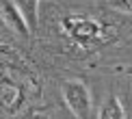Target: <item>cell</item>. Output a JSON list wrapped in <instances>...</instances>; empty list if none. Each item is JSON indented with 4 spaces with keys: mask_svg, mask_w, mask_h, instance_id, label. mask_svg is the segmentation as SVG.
Returning <instances> with one entry per match:
<instances>
[{
    "mask_svg": "<svg viewBox=\"0 0 132 119\" xmlns=\"http://www.w3.org/2000/svg\"><path fill=\"white\" fill-rule=\"evenodd\" d=\"M63 30L76 43H82V46L106 43L108 37L115 35L104 22L87 18V15H67V18H63Z\"/></svg>",
    "mask_w": 132,
    "mask_h": 119,
    "instance_id": "6da1fadb",
    "label": "cell"
},
{
    "mask_svg": "<svg viewBox=\"0 0 132 119\" xmlns=\"http://www.w3.org/2000/svg\"><path fill=\"white\" fill-rule=\"evenodd\" d=\"M61 93L67 108L76 119H91V108H93V97L91 91L82 80H65L61 84Z\"/></svg>",
    "mask_w": 132,
    "mask_h": 119,
    "instance_id": "7a4b0ae2",
    "label": "cell"
},
{
    "mask_svg": "<svg viewBox=\"0 0 132 119\" xmlns=\"http://www.w3.org/2000/svg\"><path fill=\"white\" fill-rule=\"evenodd\" d=\"M0 18H2V22H4V24H7L13 32L26 37V39L32 35L30 28H28V24H26V20H24V15L20 13V9L15 7L13 0H4V2H0Z\"/></svg>",
    "mask_w": 132,
    "mask_h": 119,
    "instance_id": "3957f363",
    "label": "cell"
},
{
    "mask_svg": "<svg viewBox=\"0 0 132 119\" xmlns=\"http://www.w3.org/2000/svg\"><path fill=\"white\" fill-rule=\"evenodd\" d=\"M97 119H126V108L117 95H108V100L97 110Z\"/></svg>",
    "mask_w": 132,
    "mask_h": 119,
    "instance_id": "277c9868",
    "label": "cell"
},
{
    "mask_svg": "<svg viewBox=\"0 0 132 119\" xmlns=\"http://www.w3.org/2000/svg\"><path fill=\"white\" fill-rule=\"evenodd\" d=\"M20 13L24 15L26 24H28L30 32L37 30V18H39V0H13Z\"/></svg>",
    "mask_w": 132,
    "mask_h": 119,
    "instance_id": "5b68a950",
    "label": "cell"
},
{
    "mask_svg": "<svg viewBox=\"0 0 132 119\" xmlns=\"http://www.w3.org/2000/svg\"><path fill=\"white\" fill-rule=\"evenodd\" d=\"M108 7L121 13H132V0H108Z\"/></svg>",
    "mask_w": 132,
    "mask_h": 119,
    "instance_id": "8992f818",
    "label": "cell"
}]
</instances>
